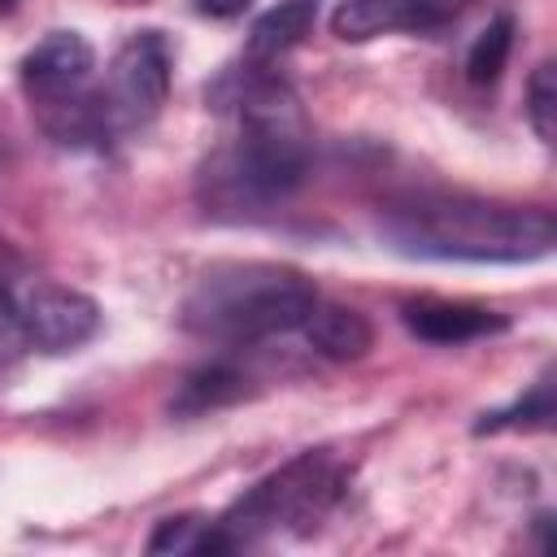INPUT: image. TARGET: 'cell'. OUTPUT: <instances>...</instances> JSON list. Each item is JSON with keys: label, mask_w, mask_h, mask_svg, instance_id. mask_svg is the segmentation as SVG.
I'll list each match as a JSON object with an SVG mask.
<instances>
[{"label": "cell", "mask_w": 557, "mask_h": 557, "mask_svg": "<svg viewBox=\"0 0 557 557\" xmlns=\"http://www.w3.org/2000/svg\"><path fill=\"white\" fill-rule=\"evenodd\" d=\"M379 235L405 257L535 261L553 252L557 226L553 213L535 205H500L461 191H418L383 209Z\"/></svg>", "instance_id": "1"}, {"label": "cell", "mask_w": 557, "mask_h": 557, "mask_svg": "<svg viewBox=\"0 0 557 557\" xmlns=\"http://www.w3.org/2000/svg\"><path fill=\"white\" fill-rule=\"evenodd\" d=\"M318 305L313 283L300 270L265 261H231L200 274L183 300V326L213 344H257L265 335L296 331Z\"/></svg>", "instance_id": "2"}, {"label": "cell", "mask_w": 557, "mask_h": 557, "mask_svg": "<svg viewBox=\"0 0 557 557\" xmlns=\"http://www.w3.org/2000/svg\"><path fill=\"white\" fill-rule=\"evenodd\" d=\"M335 496H339V474H335L326 448H309V453L292 457L287 466H278L274 474H265L261 483H252L213 527L226 540V553H235V548L257 544L261 535L283 531V527L309 531L331 509Z\"/></svg>", "instance_id": "3"}, {"label": "cell", "mask_w": 557, "mask_h": 557, "mask_svg": "<svg viewBox=\"0 0 557 557\" xmlns=\"http://www.w3.org/2000/svg\"><path fill=\"white\" fill-rule=\"evenodd\" d=\"M170 70H174V52L161 30H135L117 48L109 70V109L117 126H144L161 113L170 96Z\"/></svg>", "instance_id": "4"}, {"label": "cell", "mask_w": 557, "mask_h": 557, "mask_svg": "<svg viewBox=\"0 0 557 557\" xmlns=\"http://www.w3.org/2000/svg\"><path fill=\"white\" fill-rule=\"evenodd\" d=\"M17 335L39 352H74L100 331V305L65 283H39L17 305Z\"/></svg>", "instance_id": "5"}, {"label": "cell", "mask_w": 557, "mask_h": 557, "mask_svg": "<svg viewBox=\"0 0 557 557\" xmlns=\"http://www.w3.org/2000/svg\"><path fill=\"white\" fill-rule=\"evenodd\" d=\"M22 87L35 104L83 91L91 70H96V52L78 30H48L26 57H22Z\"/></svg>", "instance_id": "6"}, {"label": "cell", "mask_w": 557, "mask_h": 557, "mask_svg": "<svg viewBox=\"0 0 557 557\" xmlns=\"http://www.w3.org/2000/svg\"><path fill=\"white\" fill-rule=\"evenodd\" d=\"M400 322L422 344H470V339L500 335L509 326L505 313L483 305H461V300H409L400 309Z\"/></svg>", "instance_id": "7"}, {"label": "cell", "mask_w": 557, "mask_h": 557, "mask_svg": "<svg viewBox=\"0 0 557 557\" xmlns=\"http://www.w3.org/2000/svg\"><path fill=\"white\" fill-rule=\"evenodd\" d=\"M331 30L344 44H366L392 30H440V26L418 0H339L331 13Z\"/></svg>", "instance_id": "8"}, {"label": "cell", "mask_w": 557, "mask_h": 557, "mask_svg": "<svg viewBox=\"0 0 557 557\" xmlns=\"http://www.w3.org/2000/svg\"><path fill=\"white\" fill-rule=\"evenodd\" d=\"M300 331H305L309 348L322 352V357H331V361H357L374 344V326L352 305H322L318 300L309 309V318L300 322Z\"/></svg>", "instance_id": "9"}, {"label": "cell", "mask_w": 557, "mask_h": 557, "mask_svg": "<svg viewBox=\"0 0 557 557\" xmlns=\"http://www.w3.org/2000/svg\"><path fill=\"white\" fill-rule=\"evenodd\" d=\"M318 22V0H278L252 22L248 35V61H270L287 48H296Z\"/></svg>", "instance_id": "10"}, {"label": "cell", "mask_w": 557, "mask_h": 557, "mask_svg": "<svg viewBox=\"0 0 557 557\" xmlns=\"http://www.w3.org/2000/svg\"><path fill=\"white\" fill-rule=\"evenodd\" d=\"M244 383H248L244 370H235V366H226V361L200 366V370H191V374L178 383V392H174V400H170V413H178V418H196V413L235 405V400L248 392Z\"/></svg>", "instance_id": "11"}, {"label": "cell", "mask_w": 557, "mask_h": 557, "mask_svg": "<svg viewBox=\"0 0 557 557\" xmlns=\"http://www.w3.org/2000/svg\"><path fill=\"white\" fill-rule=\"evenodd\" d=\"M553 422V379L544 374L540 383H531L527 396H518L509 409H492L474 422V435H496V431H544Z\"/></svg>", "instance_id": "12"}, {"label": "cell", "mask_w": 557, "mask_h": 557, "mask_svg": "<svg viewBox=\"0 0 557 557\" xmlns=\"http://www.w3.org/2000/svg\"><path fill=\"white\" fill-rule=\"evenodd\" d=\"M509 48H513V17L500 13V17H492V22L479 30V39L470 44V52H466V78H470L474 87L496 83L500 70H505V61H509Z\"/></svg>", "instance_id": "13"}, {"label": "cell", "mask_w": 557, "mask_h": 557, "mask_svg": "<svg viewBox=\"0 0 557 557\" xmlns=\"http://www.w3.org/2000/svg\"><path fill=\"white\" fill-rule=\"evenodd\" d=\"M527 117H531V131L553 144V131H557V70L553 61L535 65L531 83H527Z\"/></svg>", "instance_id": "14"}, {"label": "cell", "mask_w": 557, "mask_h": 557, "mask_svg": "<svg viewBox=\"0 0 557 557\" xmlns=\"http://www.w3.org/2000/svg\"><path fill=\"white\" fill-rule=\"evenodd\" d=\"M205 527H209V522H205L200 513H174V518H161L157 531L148 535V553H196Z\"/></svg>", "instance_id": "15"}, {"label": "cell", "mask_w": 557, "mask_h": 557, "mask_svg": "<svg viewBox=\"0 0 557 557\" xmlns=\"http://www.w3.org/2000/svg\"><path fill=\"white\" fill-rule=\"evenodd\" d=\"M196 13H209V17H239L252 0H191Z\"/></svg>", "instance_id": "16"}, {"label": "cell", "mask_w": 557, "mask_h": 557, "mask_svg": "<svg viewBox=\"0 0 557 557\" xmlns=\"http://www.w3.org/2000/svg\"><path fill=\"white\" fill-rule=\"evenodd\" d=\"M418 4H422V9L435 17V26H444V22H453V17H457V13H461L470 0H418Z\"/></svg>", "instance_id": "17"}]
</instances>
